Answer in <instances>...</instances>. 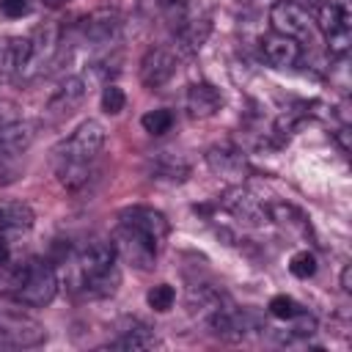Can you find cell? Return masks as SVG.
<instances>
[{
    "mask_svg": "<svg viewBox=\"0 0 352 352\" xmlns=\"http://www.w3.org/2000/svg\"><path fill=\"white\" fill-rule=\"evenodd\" d=\"M14 302L28 308H44L58 294V275L44 258H25L19 264H8V272L0 286Z\"/></svg>",
    "mask_w": 352,
    "mask_h": 352,
    "instance_id": "6da1fadb",
    "label": "cell"
},
{
    "mask_svg": "<svg viewBox=\"0 0 352 352\" xmlns=\"http://www.w3.org/2000/svg\"><path fill=\"white\" fill-rule=\"evenodd\" d=\"M74 264H77V275H80V286L85 297L104 300L118 292L121 270H118V253L113 242H104V239L88 242L77 253Z\"/></svg>",
    "mask_w": 352,
    "mask_h": 352,
    "instance_id": "7a4b0ae2",
    "label": "cell"
},
{
    "mask_svg": "<svg viewBox=\"0 0 352 352\" xmlns=\"http://www.w3.org/2000/svg\"><path fill=\"white\" fill-rule=\"evenodd\" d=\"M102 146H104V126L96 118H88L52 148V162L55 165H96Z\"/></svg>",
    "mask_w": 352,
    "mask_h": 352,
    "instance_id": "3957f363",
    "label": "cell"
},
{
    "mask_svg": "<svg viewBox=\"0 0 352 352\" xmlns=\"http://www.w3.org/2000/svg\"><path fill=\"white\" fill-rule=\"evenodd\" d=\"M118 223L126 226V228H132L135 234H140V236H143L151 248H157V250H162V245H165V239H168V234H170L168 217H165L160 209L143 206V204H135V206L121 209V212H118Z\"/></svg>",
    "mask_w": 352,
    "mask_h": 352,
    "instance_id": "277c9868",
    "label": "cell"
},
{
    "mask_svg": "<svg viewBox=\"0 0 352 352\" xmlns=\"http://www.w3.org/2000/svg\"><path fill=\"white\" fill-rule=\"evenodd\" d=\"M204 157H206L209 170H212L214 176H220V179L231 182V184H242V182H245V176L250 173V165H248L245 151H242L239 146L228 143V140L209 146Z\"/></svg>",
    "mask_w": 352,
    "mask_h": 352,
    "instance_id": "5b68a950",
    "label": "cell"
},
{
    "mask_svg": "<svg viewBox=\"0 0 352 352\" xmlns=\"http://www.w3.org/2000/svg\"><path fill=\"white\" fill-rule=\"evenodd\" d=\"M220 206H223L228 214H234L236 220L248 223V226H264V223L272 220V217H270V206H267L256 192H250V190L242 187V184H234V187L220 198Z\"/></svg>",
    "mask_w": 352,
    "mask_h": 352,
    "instance_id": "8992f818",
    "label": "cell"
},
{
    "mask_svg": "<svg viewBox=\"0 0 352 352\" xmlns=\"http://www.w3.org/2000/svg\"><path fill=\"white\" fill-rule=\"evenodd\" d=\"M47 338V330L19 314V311H0V344L6 346H38Z\"/></svg>",
    "mask_w": 352,
    "mask_h": 352,
    "instance_id": "52a82bcc",
    "label": "cell"
},
{
    "mask_svg": "<svg viewBox=\"0 0 352 352\" xmlns=\"http://www.w3.org/2000/svg\"><path fill=\"white\" fill-rule=\"evenodd\" d=\"M28 41H30V60H28L25 77H33L55 60L58 44H60V25L58 22H44L28 36Z\"/></svg>",
    "mask_w": 352,
    "mask_h": 352,
    "instance_id": "ba28073f",
    "label": "cell"
},
{
    "mask_svg": "<svg viewBox=\"0 0 352 352\" xmlns=\"http://www.w3.org/2000/svg\"><path fill=\"white\" fill-rule=\"evenodd\" d=\"M176 52L165 50V47H151L146 50V55L140 58V82L148 88V91H157L162 85H168L176 74Z\"/></svg>",
    "mask_w": 352,
    "mask_h": 352,
    "instance_id": "9c48e42d",
    "label": "cell"
},
{
    "mask_svg": "<svg viewBox=\"0 0 352 352\" xmlns=\"http://www.w3.org/2000/svg\"><path fill=\"white\" fill-rule=\"evenodd\" d=\"M113 245H116V253H118L126 264H132V267H138V270H151L154 261H157V256H160L157 248H151L140 234H135L132 228H126V226H121V223L116 226Z\"/></svg>",
    "mask_w": 352,
    "mask_h": 352,
    "instance_id": "30bf717a",
    "label": "cell"
},
{
    "mask_svg": "<svg viewBox=\"0 0 352 352\" xmlns=\"http://www.w3.org/2000/svg\"><path fill=\"white\" fill-rule=\"evenodd\" d=\"M121 33V14L116 8H99L80 22V38L91 47H104Z\"/></svg>",
    "mask_w": 352,
    "mask_h": 352,
    "instance_id": "8fae6325",
    "label": "cell"
},
{
    "mask_svg": "<svg viewBox=\"0 0 352 352\" xmlns=\"http://www.w3.org/2000/svg\"><path fill=\"white\" fill-rule=\"evenodd\" d=\"M270 22L275 28V33L289 36V38H305L311 36V14L305 8H300L292 0H278L270 8Z\"/></svg>",
    "mask_w": 352,
    "mask_h": 352,
    "instance_id": "7c38bea8",
    "label": "cell"
},
{
    "mask_svg": "<svg viewBox=\"0 0 352 352\" xmlns=\"http://www.w3.org/2000/svg\"><path fill=\"white\" fill-rule=\"evenodd\" d=\"M206 324H209V333L223 338V341H242L248 336V330L253 327V322L245 311L226 305V302L206 316Z\"/></svg>",
    "mask_w": 352,
    "mask_h": 352,
    "instance_id": "4fadbf2b",
    "label": "cell"
},
{
    "mask_svg": "<svg viewBox=\"0 0 352 352\" xmlns=\"http://www.w3.org/2000/svg\"><path fill=\"white\" fill-rule=\"evenodd\" d=\"M85 91H88L85 77H82V74H69L66 80L58 82V88H55L52 96L47 99V113H50L52 118H63V116L74 113V110L82 104Z\"/></svg>",
    "mask_w": 352,
    "mask_h": 352,
    "instance_id": "5bb4252c",
    "label": "cell"
},
{
    "mask_svg": "<svg viewBox=\"0 0 352 352\" xmlns=\"http://www.w3.org/2000/svg\"><path fill=\"white\" fill-rule=\"evenodd\" d=\"M148 176L154 182H165V184H182L190 179L192 173V165L184 154H176V151H157L148 165H146Z\"/></svg>",
    "mask_w": 352,
    "mask_h": 352,
    "instance_id": "9a60e30c",
    "label": "cell"
},
{
    "mask_svg": "<svg viewBox=\"0 0 352 352\" xmlns=\"http://www.w3.org/2000/svg\"><path fill=\"white\" fill-rule=\"evenodd\" d=\"M209 36H212V19H209V16H187V19L173 30L176 52H179V55H187V58H190V55H198Z\"/></svg>",
    "mask_w": 352,
    "mask_h": 352,
    "instance_id": "2e32d148",
    "label": "cell"
},
{
    "mask_svg": "<svg viewBox=\"0 0 352 352\" xmlns=\"http://www.w3.org/2000/svg\"><path fill=\"white\" fill-rule=\"evenodd\" d=\"M110 349H124V352H143V349H154L160 346L154 330L148 324H143L140 319H124L118 336L107 344Z\"/></svg>",
    "mask_w": 352,
    "mask_h": 352,
    "instance_id": "e0dca14e",
    "label": "cell"
},
{
    "mask_svg": "<svg viewBox=\"0 0 352 352\" xmlns=\"http://www.w3.org/2000/svg\"><path fill=\"white\" fill-rule=\"evenodd\" d=\"M184 107L190 118H212L220 107H223V96L212 82H192L184 94Z\"/></svg>",
    "mask_w": 352,
    "mask_h": 352,
    "instance_id": "ac0fdd59",
    "label": "cell"
},
{
    "mask_svg": "<svg viewBox=\"0 0 352 352\" xmlns=\"http://www.w3.org/2000/svg\"><path fill=\"white\" fill-rule=\"evenodd\" d=\"M261 58L275 69H289L300 58V44H297V38H289L280 33L264 36L261 38Z\"/></svg>",
    "mask_w": 352,
    "mask_h": 352,
    "instance_id": "d6986e66",
    "label": "cell"
},
{
    "mask_svg": "<svg viewBox=\"0 0 352 352\" xmlns=\"http://www.w3.org/2000/svg\"><path fill=\"white\" fill-rule=\"evenodd\" d=\"M33 223H36V214L25 201H0V236L28 234Z\"/></svg>",
    "mask_w": 352,
    "mask_h": 352,
    "instance_id": "ffe728a7",
    "label": "cell"
},
{
    "mask_svg": "<svg viewBox=\"0 0 352 352\" xmlns=\"http://www.w3.org/2000/svg\"><path fill=\"white\" fill-rule=\"evenodd\" d=\"M316 25L324 36H333V33H344L349 30V8L346 3H322L316 8Z\"/></svg>",
    "mask_w": 352,
    "mask_h": 352,
    "instance_id": "44dd1931",
    "label": "cell"
},
{
    "mask_svg": "<svg viewBox=\"0 0 352 352\" xmlns=\"http://www.w3.org/2000/svg\"><path fill=\"white\" fill-rule=\"evenodd\" d=\"M173 113L168 110V107H157V110H148V113H143V118H140V124H143V129L148 132V135H165V132H170V126H173Z\"/></svg>",
    "mask_w": 352,
    "mask_h": 352,
    "instance_id": "7402d4cb",
    "label": "cell"
},
{
    "mask_svg": "<svg viewBox=\"0 0 352 352\" xmlns=\"http://www.w3.org/2000/svg\"><path fill=\"white\" fill-rule=\"evenodd\" d=\"M146 302H148V308H151V311L165 314V311H170V308H173V302H176V289H173L170 283H157V286H151V289H148Z\"/></svg>",
    "mask_w": 352,
    "mask_h": 352,
    "instance_id": "603a6c76",
    "label": "cell"
},
{
    "mask_svg": "<svg viewBox=\"0 0 352 352\" xmlns=\"http://www.w3.org/2000/svg\"><path fill=\"white\" fill-rule=\"evenodd\" d=\"M289 272H292L294 278H300V280L314 278V272H316V256H314L311 250H297V253L289 258Z\"/></svg>",
    "mask_w": 352,
    "mask_h": 352,
    "instance_id": "cb8c5ba5",
    "label": "cell"
},
{
    "mask_svg": "<svg viewBox=\"0 0 352 352\" xmlns=\"http://www.w3.org/2000/svg\"><path fill=\"white\" fill-rule=\"evenodd\" d=\"M102 110L107 113V116H118L121 110H124V104H126V94L118 88V85H113V82H107L104 88H102Z\"/></svg>",
    "mask_w": 352,
    "mask_h": 352,
    "instance_id": "d4e9b609",
    "label": "cell"
},
{
    "mask_svg": "<svg viewBox=\"0 0 352 352\" xmlns=\"http://www.w3.org/2000/svg\"><path fill=\"white\" fill-rule=\"evenodd\" d=\"M267 308H270V314H272L275 319H283V322L294 319V316L302 311V308H300L289 294H275V297L270 300V305H267Z\"/></svg>",
    "mask_w": 352,
    "mask_h": 352,
    "instance_id": "484cf974",
    "label": "cell"
},
{
    "mask_svg": "<svg viewBox=\"0 0 352 352\" xmlns=\"http://www.w3.org/2000/svg\"><path fill=\"white\" fill-rule=\"evenodd\" d=\"M294 327H292V333L294 336H302V338H308V336H314L316 333V319L308 314V311H300L294 319H289Z\"/></svg>",
    "mask_w": 352,
    "mask_h": 352,
    "instance_id": "4316f807",
    "label": "cell"
},
{
    "mask_svg": "<svg viewBox=\"0 0 352 352\" xmlns=\"http://www.w3.org/2000/svg\"><path fill=\"white\" fill-rule=\"evenodd\" d=\"M0 11L8 16V19H19L30 11V0H0Z\"/></svg>",
    "mask_w": 352,
    "mask_h": 352,
    "instance_id": "83f0119b",
    "label": "cell"
},
{
    "mask_svg": "<svg viewBox=\"0 0 352 352\" xmlns=\"http://www.w3.org/2000/svg\"><path fill=\"white\" fill-rule=\"evenodd\" d=\"M336 140H338L341 151L346 154V151H349V126H341V129H336Z\"/></svg>",
    "mask_w": 352,
    "mask_h": 352,
    "instance_id": "f1b7e54d",
    "label": "cell"
},
{
    "mask_svg": "<svg viewBox=\"0 0 352 352\" xmlns=\"http://www.w3.org/2000/svg\"><path fill=\"white\" fill-rule=\"evenodd\" d=\"M341 289L346 294L352 292V264H344V270H341Z\"/></svg>",
    "mask_w": 352,
    "mask_h": 352,
    "instance_id": "f546056e",
    "label": "cell"
},
{
    "mask_svg": "<svg viewBox=\"0 0 352 352\" xmlns=\"http://www.w3.org/2000/svg\"><path fill=\"white\" fill-rule=\"evenodd\" d=\"M11 264V245L6 242V236H0V267Z\"/></svg>",
    "mask_w": 352,
    "mask_h": 352,
    "instance_id": "4dcf8cb0",
    "label": "cell"
},
{
    "mask_svg": "<svg viewBox=\"0 0 352 352\" xmlns=\"http://www.w3.org/2000/svg\"><path fill=\"white\" fill-rule=\"evenodd\" d=\"M292 3H297V6H300V8H305V11H316L324 0H292Z\"/></svg>",
    "mask_w": 352,
    "mask_h": 352,
    "instance_id": "1f68e13d",
    "label": "cell"
},
{
    "mask_svg": "<svg viewBox=\"0 0 352 352\" xmlns=\"http://www.w3.org/2000/svg\"><path fill=\"white\" fill-rule=\"evenodd\" d=\"M63 3H69V0H44V6H50V8H58V6H63Z\"/></svg>",
    "mask_w": 352,
    "mask_h": 352,
    "instance_id": "d6a6232c",
    "label": "cell"
}]
</instances>
